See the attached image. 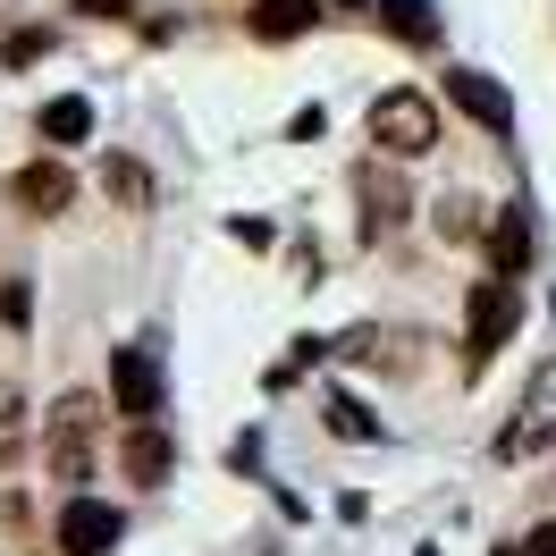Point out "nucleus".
I'll list each match as a JSON object with an SVG mask.
<instances>
[{"label": "nucleus", "instance_id": "1", "mask_svg": "<svg viewBox=\"0 0 556 556\" xmlns=\"http://www.w3.org/2000/svg\"><path fill=\"white\" fill-rule=\"evenodd\" d=\"M93 439H102V396L93 388H68L60 405H51V430H42V464H51V481L85 489V472H93Z\"/></svg>", "mask_w": 556, "mask_h": 556}, {"label": "nucleus", "instance_id": "2", "mask_svg": "<svg viewBox=\"0 0 556 556\" xmlns=\"http://www.w3.org/2000/svg\"><path fill=\"white\" fill-rule=\"evenodd\" d=\"M371 143H380L388 161H421V152H439V110H430V93H414V85L380 93V102H371Z\"/></svg>", "mask_w": 556, "mask_h": 556}, {"label": "nucleus", "instance_id": "3", "mask_svg": "<svg viewBox=\"0 0 556 556\" xmlns=\"http://www.w3.org/2000/svg\"><path fill=\"white\" fill-rule=\"evenodd\" d=\"M354 203H363V237L371 244H388L405 219H414V186H405V161H363L354 169Z\"/></svg>", "mask_w": 556, "mask_h": 556}, {"label": "nucleus", "instance_id": "4", "mask_svg": "<svg viewBox=\"0 0 556 556\" xmlns=\"http://www.w3.org/2000/svg\"><path fill=\"white\" fill-rule=\"evenodd\" d=\"M515 320H522V287H515L506 270L481 278V295H472V338H464V346H472V371H481L489 354L515 338Z\"/></svg>", "mask_w": 556, "mask_h": 556}, {"label": "nucleus", "instance_id": "5", "mask_svg": "<svg viewBox=\"0 0 556 556\" xmlns=\"http://www.w3.org/2000/svg\"><path fill=\"white\" fill-rule=\"evenodd\" d=\"M110 405L127 421H161V363H152V346L110 354Z\"/></svg>", "mask_w": 556, "mask_h": 556}, {"label": "nucleus", "instance_id": "6", "mask_svg": "<svg viewBox=\"0 0 556 556\" xmlns=\"http://www.w3.org/2000/svg\"><path fill=\"white\" fill-rule=\"evenodd\" d=\"M118 531H127V515L118 506H102V497H60V556H102L118 548Z\"/></svg>", "mask_w": 556, "mask_h": 556}, {"label": "nucleus", "instance_id": "7", "mask_svg": "<svg viewBox=\"0 0 556 556\" xmlns=\"http://www.w3.org/2000/svg\"><path fill=\"white\" fill-rule=\"evenodd\" d=\"M447 102L481 127V136H515V102H506V85L497 76H481V68H455L447 76Z\"/></svg>", "mask_w": 556, "mask_h": 556}, {"label": "nucleus", "instance_id": "8", "mask_svg": "<svg viewBox=\"0 0 556 556\" xmlns=\"http://www.w3.org/2000/svg\"><path fill=\"white\" fill-rule=\"evenodd\" d=\"M118 464H127V481H136V489H161V481H169V464H177L169 430H161V421H127V430H118Z\"/></svg>", "mask_w": 556, "mask_h": 556}, {"label": "nucleus", "instance_id": "9", "mask_svg": "<svg viewBox=\"0 0 556 556\" xmlns=\"http://www.w3.org/2000/svg\"><path fill=\"white\" fill-rule=\"evenodd\" d=\"M9 194L26 203V219H60V211L76 203V177H68V161H26Z\"/></svg>", "mask_w": 556, "mask_h": 556}, {"label": "nucleus", "instance_id": "10", "mask_svg": "<svg viewBox=\"0 0 556 556\" xmlns=\"http://www.w3.org/2000/svg\"><path fill=\"white\" fill-rule=\"evenodd\" d=\"M244 26H253V42H295L320 26V0H253Z\"/></svg>", "mask_w": 556, "mask_h": 556}, {"label": "nucleus", "instance_id": "11", "mask_svg": "<svg viewBox=\"0 0 556 556\" xmlns=\"http://www.w3.org/2000/svg\"><path fill=\"white\" fill-rule=\"evenodd\" d=\"M489 228H497V219H489L481 194H464V186H455L447 203H439V237H447V244H481Z\"/></svg>", "mask_w": 556, "mask_h": 556}, {"label": "nucleus", "instance_id": "12", "mask_svg": "<svg viewBox=\"0 0 556 556\" xmlns=\"http://www.w3.org/2000/svg\"><path fill=\"white\" fill-rule=\"evenodd\" d=\"M102 194L118 211H143L152 203V169H143V161H102Z\"/></svg>", "mask_w": 556, "mask_h": 556}, {"label": "nucleus", "instance_id": "13", "mask_svg": "<svg viewBox=\"0 0 556 556\" xmlns=\"http://www.w3.org/2000/svg\"><path fill=\"white\" fill-rule=\"evenodd\" d=\"M380 17H388V35H405L414 51H430V42H439V17H430V0H380Z\"/></svg>", "mask_w": 556, "mask_h": 556}, {"label": "nucleus", "instance_id": "14", "mask_svg": "<svg viewBox=\"0 0 556 556\" xmlns=\"http://www.w3.org/2000/svg\"><path fill=\"white\" fill-rule=\"evenodd\" d=\"M489 253H497V270L515 278L522 262H531V219H522V211H497V228H489Z\"/></svg>", "mask_w": 556, "mask_h": 556}, {"label": "nucleus", "instance_id": "15", "mask_svg": "<svg viewBox=\"0 0 556 556\" xmlns=\"http://www.w3.org/2000/svg\"><path fill=\"white\" fill-rule=\"evenodd\" d=\"M42 136L51 143H85L93 136V102H85V93H60V102L42 110Z\"/></svg>", "mask_w": 556, "mask_h": 556}, {"label": "nucleus", "instance_id": "16", "mask_svg": "<svg viewBox=\"0 0 556 556\" xmlns=\"http://www.w3.org/2000/svg\"><path fill=\"white\" fill-rule=\"evenodd\" d=\"M320 414H329V430H338V439H363V447H371V439H380V421L363 414V405H354V396H329V405H320Z\"/></svg>", "mask_w": 556, "mask_h": 556}, {"label": "nucleus", "instance_id": "17", "mask_svg": "<svg viewBox=\"0 0 556 556\" xmlns=\"http://www.w3.org/2000/svg\"><path fill=\"white\" fill-rule=\"evenodd\" d=\"M42 51H51V26H17V35H9V68H26Z\"/></svg>", "mask_w": 556, "mask_h": 556}, {"label": "nucleus", "instance_id": "18", "mask_svg": "<svg viewBox=\"0 0 556 556\" xmlns=\"http://www.w3.org/2000/svg\"><path fill=\"white\" fill-rule=\"evenodd\" d=\"M17 421H26V396H17V380H0V455L17 439Z\"/></svg>", "mask_w": 556, "mask_h": 556}, {"label": "nucleus", "instance_id": "19", "mask_svg": "<svg viewBox=\"0 0 556 556\" xmlns=\"http://www.w3.org/2000/svg\"><path fill=\"white\" fill-rule=\"evenodd\" d=\"M26 313H35V295H26V278H9V287H0V320L26 329Z\"/></svg>", "mask_w": 556, "mask_h": 556}, {"label": "nucleus", "instance_id": "20", "mask_svg": "<svg viewBox=\"0 0 556 556\" xmlns=\"http://www.w3.org/2000/svg\"><path fill=\"white\" fill-rule=\"evenodd\" d=\"M522 556H556V522H540V531L522 540Z\"/></svg>", "mask_w": 556, "mask_h": 556}, {"label": "nucleus", "instance_id": "21", "mask_svg": "<svg viewBox=\"0 0 556 556\" xmlns=\"http://www.w3.org/2000/svg\"><path fill=\"white\" fill-rule=\"evenodd\" d=\"M497 556H522V548H497Z\"/></svg>", "mask_w": 556, "mask_h": 556}]
</instances>
